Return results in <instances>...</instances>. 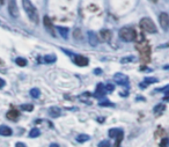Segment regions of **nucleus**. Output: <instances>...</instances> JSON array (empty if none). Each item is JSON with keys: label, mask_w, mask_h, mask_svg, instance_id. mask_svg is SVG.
<instances>
[{"label": "nucleus", "mask_w": 169, "mask_h": 147, "mask_svg": "<svg viewBox=\"0 0 169 147\" xmlns=\"http://www.w3.org/2000/svg\"><path fill=\"white\" fill-rule=\"evenodd\" d=\"M100 39H101L102 42H110V39H111L110 30H107V29L101 30V33H100Z\"/></svg>", "instance_id": "obj_9"}, {"label": "nucleus", "mask_w": 169, "mask_h": 147, "mask_svg": "<svg viewBox=\"0 0 169 147\" xmlns=\"http://www.w3.org/2000/svg\"><path fill=\"white\" fill-rule=\"evenodd\" d=\"M5 86V80H2L1 78H0V88H2Z\"/></svg>", "instance_id": "obj_35"}, {"label": "nucleus", "mask_w": 169, "mask_h": 147, "mask_svg": "<svg viewBox=\"0 0 169 147\" xmlns=\"http://www.w3.org/2000/svg\"><path fill=\"white\" fill-rule=\"evenodd\" d=\"M119 132H120V130H119V129H110V130H109V132H108V134H109V137H110V138H116Z\"/></svg>", "instance_id": "obj_22"}, {"label": "nucleus", "mask_w": 169, "mask_h": 147, "mask_svg": "<svg viewBox=\"0 0 169 147\" xmlns=\"http://www.w3.org/2000/svg\"><path fill=\"white\" fill-rule=\"evenodd\" d=\"M99 147H110V141L109 140H103L99 144Z\"/></svg>", "instance_id": "obj_29"}, {"label": "nucleus", "mask_w": 169, "mask_h": 147, "mask_svg": "<svg viewBox=\"0 0 169 147\" xmlns=\"http://www.w3.org/2000/svg\"><path fill=\"white\" fill-rule=\"evenodd\" d=\"M139 26L140 28H141V30L146 31L148 34H154V33H156V26H155V23L149 17L141 19L139 22Z\"/></svg>", "instance_id": "obj_4"}, {"label": "nucleus", "mask_w": 169, "mask_h": 147, "mask_svg": "<svg viewBox=\"0 0 169 147\" xmlns=\"http://www.w3.org/2000/svg\"><path fill=\"white\" fill-rule=\"evenodd\" d=\"M12 133H13V131H12V129L9 126H6V125H1L0 126V136L7 137V136H11Z\"/></svg>", "instance_id": "obj_13"}, {"label": "nucleus", "mask_w": 169, "mask_h": 147, "mask_svg": "<svg viewBox=\"0 0 169 147\" xmlns=\"http://www.w3.org/2000/svg\"><path fill=\"white\" fill-rule=\"evenodd\" d=\"M73 37L77 39V41H80L81 38H82V33H81V30L79 28H75L73 31Z\"/></svg>", "instance_id": "obj_21"}, {"label": "nucleus", "mask_w": 169, "mask_h": 147, "mask_svg": "<svg viewBox=\"0 0 169 147\" xmlns=\"http://www.w3.org/2000/svg\"><path fill=\"white\" fill-rule=\"evenodd\" d=\"M159 22L161 28H163L164 30L169 29V15L167 13H161L159 16Z\"/></svg>", "instance_id": "obj_7"}, {"label": "nucleus", "mask_w": 169, "mask_h": 147, "mask_svg": "<svg viewBox=\"0 0 169 147\" xmlns=\"http://www.w3.org/2000/svg\"><path fill=\"white\" fill-rule=\"evenodd\" d=\"M160 48H169V42H168V43H166V44L160 45Z\"/></svg>", "instance_id": "obj_36"}, {"label": "nucleus", "mask_w": 169, "mask_h": 147, "mask_svg": "<svg viewBox=\"0 0 169 147\" xmlns=\"http://www.w3.org/2000/svg\"><path fill=\"white\" fill-rule=\"evenodd\" d=\"M105 93H107V90H105L104 85H103V83H99V85H97V87H96L95 95L96 96H104Z\"/></svg>", "instance_id": "obj_15"}, {"label": "nucleus", "mask_w": 169, "mask_h": 147, "mask_svg": "<svg viewBox=\"0 0 169 147\" xmlns=\"http://www.w3.org/2000/svg\"><path fill=\"white\" fill-rule=\"evenodd\" d=\"M99 104H100V105H102V107H110V105H114L112 103H110L109 101H107V100H105V101H101Z\"/></svg>", "instance_id": "obj_30"}, {"label": "nucleus", "mask_w": 169, "mask_h": 147, "mask_svg": "<svg viewBox=\"0 0 169 147\" xmlns=\"http://www.w3.org/2000/svg\"><path fill=\"white\" fill-rule=\"evenodd\" d=\"M132 60H134V58H133V57H129V58H123V59H122V63H126V61H132Z\"/></svg>", "instance_id": "obj_32"}, {"label": "nucleus", "mask_w": 169, "mask_h": 147, "mask_svg": "<svg viewBox=\"0 0 169 147\" xmlns=\"http://www.w3.org/2000/svg\"><path fill=\"white\" fill-rule=\"evenodd\" d=\"M114 89H115V86H114V85H110V83H109V85L105 86V90H107V92H112Z\"/></svg>", "instance_id": "obj_31"}, {"label": "nucleus", "mask_w": 169, "mask_h": 147, "mask_svg": "<svg viewBox=\"0 0 169 147\" xmlns=\"http://www.w3.org/2000/svg\"><path fill=\"white\" fill-rule=\"evenodd\" d=\"M56 60H57V57H56V56H53V55H48V56H45L44 57V61L45 63H48V64L55 63Z\"/></svg>", "instance_id": "obj_20"}, {"label": "nucleus", "mask_w": 169, "mask_h": 147, "mask_svg": "<svg viewBox=\"0 0 169 147\" xmlns=\"http://www.w3.org/2000/svg\"><path fill=\"white\" fill-rule=\"evenodd\" d=\"M123 137H124V132L120 130V132L118 133V136L116 137L117 139H116V144H115V147H119L120 145V142H122V140H123Z\"/></svg>", "instance_id": "obj_23"}, {"label": "nucleus", "mask_w": 169, "mask_h": 147, "mask_svg": "<svg viewBox=\"0 0 169 147\" xmlns=\"http://www.w3.org/2000/svg\"><path fill=\"white\" fill-rule=\"evenodd\" d=\"M43 23H44V27L46 28V30L49 33H51L52 35H55V33H53V24H52L51 19L49 16H45L44 20H43Z\"/></svg>", "instance_id": "obj_11"}, {"label": "nucleus", "mask_w": 169, "mask_h": 147, "mask_svg": "<svg viewBox=\"0 0 169 147\" xmlns=\"http://www.w3.org/2000/svg\"><path fill=\"white\" fill-rule=\"evenodd\" d=\"M94 73H95L96 75H100V74H102V70H100V68H96L95 71H94Z\"/></svg>", "instance_id": "obj_33"}, {"label": "nucleus", "mask_w": 169, "mask_h": 147, "mask_svg": "<svg viewBox=\"0 0 169 147\" xmlns=\"http://www.w3.org/2000/svg\"><path fill=\"white\" fill-rule=\"evenodd\" d=\"M20 109L23 111H28V112H30V111L34 110V105H33V104H22V105L20 107Z\"/></svg>", "instance_id": "obj_25"}, {"label": "nucleus", "mask_w": 169, "mask_h": 147, "mask_svg": "<svg viewBox=\"0 0 169 147\" xmlns=\"http://www.w3.org/2000/svg\"><path fill=\"white\" fill-rule=\"evenodd\" d=\"M164 109H166V105L160 103V104H158V105L155 107L154 110H153V111H154L155 115H160V114H162V112L164 111Z\"/></svg>", "instance_id": "obj_17"}, {"label": "nucleus", "mask_w": 169, "mask_h": 147, "mask_svg": "<svg viewBox=\"0 0 169 147\" xmlns=\"http://www.w3.org/2000/svg\"><path fill=\"white\" fill-rule=\"evenodd\" d=\"M0 4H4V0H0Z\"/></svg>", "instance_id": "obj_39"}, {"label": "nucleus", "mask_w": 169, "mask_h": 147, "mask_svg": "<svg viewBox=\"0 0 169 147\" xmlns=\"http://www.w3.org/2000/svg\"><path fill=\"white\" fill-rule=\"evenodd\" d=\"M39 95H41V92H39V89L33 88L31 90H30V96H31V97L37 99V97H39Z\"/></svg>", "instance_id": "obj_26"}, {"label": "nucleus", "mask_w": 169, "mask_h": 147, "mask_svg": "<svg viewBox=\"0 0 169 147\" xmlns=\"http://www.w3.org/2000/svg\"><path fill=\"white\" fill-rule=\"evenodd\" d=\"M49 115H50L52 118H57L61 115V111H60V109H59L58 107H51V108L49 109Z\"/></svg>", "instance_id": "obj_12"}, {"label": "nucleus", "mask_w": 169, "mask_h": 147, "mask_svg": "<svg viewBox=\"0 0 169 147\" xmlns=\"http://www.w3.org/2000/svg\"><path fill=\"white\" fill-rule=\"evenodd\" d=\"M114 80L116 81L118 85H122V86H129V78L123 73L115 74Z\"/></svg>", "instance_id": "obj_6"}, {"label": "nucleus", "mask_w": 169, "mask_h": 147, "mask_svg": "<svg viewBox=\"0 0 169 147\" xmlns=\"http://www.w3.org/2000/svg\"><path fill=\"white\" fill-rule=\"evenodd\" d=\"M19 116H20V112L17 110H11L6 114V117H7L8 119H11V120H13V122H15V120L19 118Z\"/></svg>", "instance_id": "obj_14"}, {"label": "nucleus", "mask_w": 169, "mask_h": 147, "mask_svg": "<svg viewBox=\"0 0 169 147\" xmlns=\"http://www.w3.org/2000/svg\"><path fill=\"white\" fill-rule=\"evenodd\" d=\"M119 38L124 42H132L137 38V31L130 27H123L118 33Z\"/></svg>", "instance_id": "obj_3"}, {"label": "nucleus", "mask_w": 169, "mask_h": 147, "mask_svg": "<svg viewBox=\"0 0 169 147\" xmlns=\"http://www.w3.org/2000/svg\"><path fill=\"white\" fill-rule=\"evenodd\" d=\"M50 147H59V146L57 145V144H51V145H50Z\"/></svg>", "instance_id": "obj_37"}, {"label": "nucleus", "mask_w": 169, "mask_h": 147, "mask_svg": "<svg viewBox=\"0 0 169 147\" xmlns=\"http://www.w3.org/2000/svg\"><path fill=\"white\" fill-rule=\"evenodd\" d=\"M15 147H26V145H24L23 142H16Z\"/></svg>", "instance_id": "obj_34"}, {"label": "nucleus", "mask_w": 169, "mask_h": 147, "mask_svg": "<svg viewBox=\"0 0 169 147\" xmlns=\"http://www.w3.org/2000/svg\"><path fill=\"white\" fill-rule=\"evenodd\" d=\"M103 119H104V118H99V122H100V123H102Z\"/></svg>", "instance_id": "obj_38"}, {"label": "nucleus", "mask_w": 169, "mask_h": 147, "mask_svg": "<svg viewBox=\"0 0 169 147\" xmlns=\"http://www.w3.org/2000/svg\"><path fill=\"white\" fill-rule=\"evenodd\" d=\"M8 13L11 14L12 17L16 19L19 16V9H17V5H16V1L15 0H8Z\"/></svg>", "instance_id": "obj_5"}, {"label": "nucleus", "mask_w": 169, "mask_h": 147, "mask_svg": "<svg viewBox=\"0 0 169 147\" xmlns=\"http://www.w3.org/2000/svg\"><path fill=\"white\" fill-rule=\"evenodd\" d=\"M39 134H41V132H39V130H38V129H33L29 133V137L30 138H36V137H38Z\"/></svg>", "instance_id": "obj_27"}, {"label": "nucleus", "mask_w": 169, "mask_h": 147, "mask_svg": "<svg viewBox=\"0 0 169 147\" xmlns=\"http://www.w3.org/2000/svg\"><path fill=\"white\" fill-rule=\"evenodd\" d=\"M57 29H58L60 36L64 37L66 39L67 36H68V28H66V27H57Z\"/></svg>", "instance_id": "obj_16"}, {"label": "nucleus", "mask_w": 169, "mask_h": 147, "mask_svg": "<svg viewBox=\"0 0 169 147\" xmlns=\"http://www.w3.org/2000/svg\"><path fill=\"white\" fill-rule=\"evenodd\" d=\"M154 82H158V79H156V78H146L145 81H144V83H145V85H140V87H141V88H144V87H146V85L154 83Z\"/></svg>", "instance_id": "obj_19"}, {"label": "nucleus", "mask_w": 169, "mask_h": 147, "mask_svg": "<svg viewBox=\"0 0 169 147\" xmlns=\"http://www.w3.org/2000/svg\"><path fill=\"white\" fill-rule=\"evenodd\" d=\"M169 146V139L168 138H162L160 142V147H168Z\"/></svg>", "instance_id": "obj_28"}, {"label": "nucleus", "mask_w": 169, "mask_h": 147, "mask_svg": "<svg viewBox=\"0 0 169 147\" xmlns=\"http://www.w3.org/2000/svg\"><path fill=\"white\" fill-rule=\"evenodd\" d=\"M22 5L28 17L30 19V21L34 23L38 22V13H37L36 7L33 5V2L30 0H22Z\"/></svg>", "instance_id": "obj_1"}, {"label": "nucleus", "mask_w": 169, "mask_h": 147, "mask_svg": "<svg viewBox=\"0 0 169 147\" xmlns=\"http://www.w3.org/2000/svg\"><path fill=\"white\" fill-rule=\"evenodd\" d=\"M15 63L19 65L20 67H24L27 66V64H28V61L26 60L24 58H16V60H15Z\"/></svg>", "instance_id": "obj_24"}, {"label": "nucleus", "mask_w": 169, "mask_h": 147, "mask_svg": "<svg viewBox=\"0 0 169 147\" xmlns=\"http://www.w3.org/2000/svg\"><path fill=\"white\" fill-rule=\"evenodd\" d=\"M88 39H89V44L92 46H96L99 44V41L100 38L96 36V34L94 31H88Z\"/></svg>", "instance_id": "obj_10"}, {"label": "nucleus", "mask_w": 169, "mask_h": 147, "mask_svg": "<svg viewBox=\"0 0 169 147\" xmlns=\"http://www.w3.org/2000/svg\"><path fill=\"white\" fill-rule=\"evenodd\" d=\"M89 139H90V137H89L88 134H80V136L77 137V141L78 142H86Z\"/></svg>", "instance_id": "obj_18"}, {"label": "nucleus", "mask_w": 169, "mask_h": 147, "mask_svg": "<svg viewBox=\"0 0 169 147\" xmlns=\"http://www.w3.org/2000/svg\"><path fill=\"white\" fill-rule=\"evenodd\" d=\"M137 50L140 52L141 63H144V64L149 63V60H151V46L148 45V43H146V42L138 43L137 44Z\"/></svg>", "instance_id": "obj_2"}, {"label": "nucleus", "mask_w": 169, "mask_h": 147, "mask_svg": "<svg viewBox=\"0 0 169 147\" xmlns=\"http://www.w3.org/2000/svg\"><path fill=\"white\" fill-rule=\"evenodd\" d=\"M74 63L78 66H87L88 65V58H86L85 56H81V55H77L74 57Z\"/></svg>", "instance_id": "obj_8"}]
</instances>
